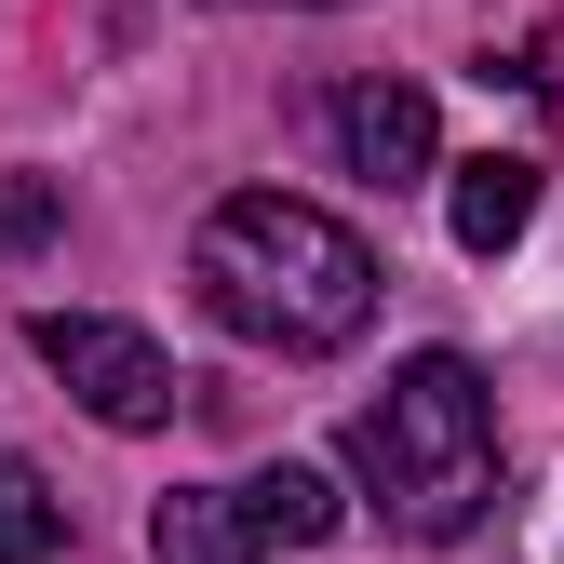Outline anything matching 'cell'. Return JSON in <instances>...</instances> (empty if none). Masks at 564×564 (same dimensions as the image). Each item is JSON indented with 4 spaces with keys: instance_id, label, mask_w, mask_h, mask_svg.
<instances>
[{
    "instance_id": "obj_7",
    "label": "cell",
    "mask_w": 564,
    "mask_h": 564,
    "mask_svg": "<svg viewBox=\"0 0 564 564\" xmlns=\"http://www.w3.org/2000/svg\"><path fill=\"white\" fill-rule=\"evenodd\" d=\"M54 551H67V498L28 457H0V564H54Z\"/></svg>"
},
{
    "instance_id": "obj_9",
    "label": "cell",
    "mask_w": 564,
    "mask_h": 564,
    "mask_svg": "<svg viewBox=\"0 0 564 564\" xmlns=\"http://www.w3.org/2000/svg\"><path fill=\"white\" fill-rule=\"evenodd\" d=\"M282 14H323V0H282Z\"/></svg>"
},
{
    "instance_id": "obj_4",
    "label": "cell",
    "mask_w": 564,
    "mask_h": 564,
    "mask_svg": "<svg viewBox=\"0 0 564 564\" xmlns=\"http://www.w3.org/2000/svg\"><path fill=\"white\" fill-rule=\"evenodd\" d=\"M28 349L67 377V403H82V416H108V431H162L175 390H188L162 349L134 336V323H108V310H28Z\"/></svg>"
},
{
    "instance_id": "obj_1",
    "label": "cell",
    "mask_w": 564,
    "mask_h": 564,
    "mask_svg": "<svg viewBox=\"0 0 564 564\" xmlns=\"http://www.w3.org/2000/svg\"><path fill=\"white\" fill-rule=\"evenodd\" d=\"M188 282L229 336L282 349V364H323V349H349L377 323V242L296 188H229L188 242Z\"/></svg>"
},
{
    "instance_id": "obj_6",
    "label": "cell",
    "mask_w": 564,
    "mask_h": 564,
    "mask_svg": "<svg viewBox=\"0 0 564 564\" xmlns=\"http://www.w3.org/2000/svg\"><path fill=\"white\" fill-rule=\"evenodd\" d=\"M444 216H457V256H511V242L538 229V162H524V149H484V162H457Z\"/></svg>"
},
{
    "instance_id": "obj_5",
    "label": "cell",
    "mask_w": 564,
    "mask_h": 564,
    "mask_svg": "<svg viewBox=\"0 0 564 564\" xmlns=\"http://www.w3.org/2000/svg\"><path fill=\"white\" fill-rule=\"evenodd\" d=\"M323 134H336V162L364 175V188H431V162H444V121H431L416 82H336L323 95Z\"/></svg>"
},
{
    "instance_id": "obj_2",
    "label": "cell",
    "mask_w": 564,
    "mask_h": 564,
    "mask_svg": "<svg viewBox=\"0 0 564 564\" xmlns=\"http://www.w3.org/2000/svg\"><path fill=\"white\" fill-rule=\"evenodd\" d=\"M336 457L390 511V538H470L484 511H498V403H484V364H470V349L390 364L377 403H349Z\"/></svg>"
},
{
    "instance_id": "obj_3",
    "label": "cell",
    "mask_w": 564,
    "mask_h": 564,
    "mask_svg": "<svg viewBox=\"0 0 564 564\" xmlns=\"http://www.w3.org/2000/svg\"><path fill=\"white\" fill-rule=\"evenodd\" d=\"M349 524V498L323 470L269 457L242 484H175V498L149 511V564H269V551H323Z\"/></svg>"
},
{
    "instance_id": "obj_8",
    "label": "cell",
    "mask_w": 564,
    "mask_h": 564,
    "mask_svg": "<svg viewBox=\"0 0 564 564\" xmlns=\"http://www.w3.org/2000/svg\"><path fill=\"white\" fill-rule=\"evenodd\" d=\"M67 229V175H0V256H41Z\"/></svg>"
}]
</instances>
